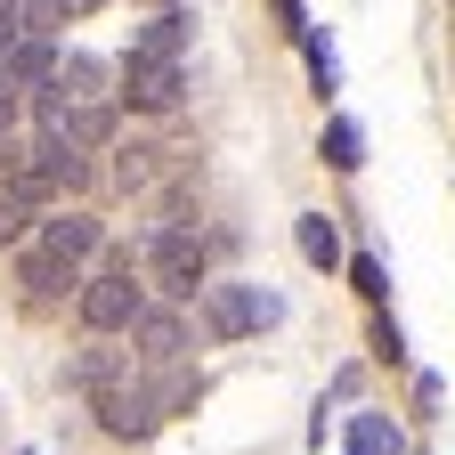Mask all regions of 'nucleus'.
Returning a JSON list of instances; mask_svg holds the SVG:
<instances>
[{"mask_svg":"<svg viewBox=\"0 0 455 455\" xmlns=\"http://www.w3.org/2000/svg\"><path fill=\"white\" fill-rule=\"evenodd\" d=\"M98 244H106V228L90 220V212H49L41 228H33V244L17 252V284H25V301H82V268L98 260Z\"/></svg>","mask_w":455,"mask_h":455,"instance_id":"f257e3e1","label":"nucleus"},{"mask_svg":"<svg viewBox=\"0 0 455 455\" xmlns=\"http://www.w3.org/2000/svg\"><path fill=\"white\" fill-rule=\"evenodd\" d=\"M147 309H155V301H147V284H139L131 252H114L98 276H82V325H90V333H131Z\"/></svg>","mask_w":455,"mask_h":455,"instance_id":"f03ea898","label":"nucleus"},{"mask_svg":"<svg viewBox=\"0 0 455 455\" xmlns=\"http://www.w3.org/2000/svg\"><path fill=\"white\" fill-rule=\"evenodd\" d=\"M147 276H155V293L163 301H196L204 284H212V260H204V236L196 228H147Z\"/></svg>","mask_w":455,"mask_h":455,"instance_id":"7ed1b4c3","label":"nucleus"},{"mask_svg":"<svg viewBox=\"0 0 455 455\" xmlns=\"http://www.w3.org/2000/svg\"><path fill=\"white\" fill-rule=\"evenodd\" d=\"M196 301H204V333L212 341H244V333H260V325L284 317V301L260 293V284H204Z\"/></svg>","mask_w":455,"mask_h":455,"instance_id":"20e7f679","label":"nucleus"},{"mask_svg":"<svg viewBox=\"0 0 455 455\" xmlns=\"http://www.w3.org/2000/svg\"><path fill=\"white\" fill-rule=\"evenodd\" d=\"M123 98L147 106V114H171L188 98V66H171V57H123Z\"/></svg>","mask_w":455,"mask_h":455,"instance_id":"39448f33","label":"nucleus"},{"mask_svg":"<svg viewBox=\"0 0 455 455\" xmlns=\"http://www.w3.org/2000/svg\"><path fill=\"white\" fill-rule=\"evenodd\" d=\"M98 407V423L114 431V439H147L163 415H155V398H147V382H123V390H106V398H90Z\"/></svg>","mask_w":455,"mask_h":455,"instance_id":"423d86ee","label":"nucleus"},{"mask_svg":"<svg viewBox=\"0 0 455 455\" xmlns=\"http://www.w3.org/2000/svg\"><path fill=\"white\" fill-rule=\"evenodd\" d=\"M106 82H114V66L106 57H57V82H49V98H66V106H106Z\"/></svg>","mask_w":455,"mask_h":455,"instance_id":"0eeeda50","label":"nucleus"},{"mask_svg":"<svg viewBox=\"0 0 455 455\" xmlns=\"http://www.w3.org/2000/svg\"><path fill=\"white\" fill-rule=\"evenodd\" d=\"M66 382H74V390H90V398L123 390V382H131V350H82V358L66 366Z\"/></svg>","mask_w":455,"mask_h":455,"instance_id":"6e6552de","label":"nucleus"},{"mask_svg":"<svg viewBox=\"0 0 455 455\" xmlns=\"http://www.w3.org/2000/svg\"><path fill=\"white\" fill-rule=\"evenodd\" d=\"M131 333H139V350H147L155 366H180V358H188V325H180V309H147Z\"/></svg>","mask_w":455,"mask_h":455,"instance_id":"1a4fd4ad","label":"nucleus"},{"mask_svg":"<svg viewBox=\"0 0 455 455\" xmlns=\"http://www.w3.org/2000/svg\"><path fill=\"white\" fill-rule=\"evenodd\" d=\"M180 49H188V17L180 9H163V17H147L131 33V57H171V66H180Z\"/></svg>","mask_w":455,"mask_h":455,"instance_id":"9d476101","label":"nucleus"},{"mask_svg":"<svg viewBox=\"0 0 455 455\" xmlns=\"http://www.w3.org/2000/svg\"><path fill=\"white\" fill-rule=\"evenodd\" d=\"M293 244H301L309 268H333V260H341V228H333L325 212H301V220H293Z\"/></svg>","mask_w":455,"mask_h":455,"instance_id":"9b49d317","label":"nucleus"},{"mask_svg":"<svg viewBox=\"0 0 455 455\" xmlns=\"http://www.w3.org/2000/svg\"><path fill=\"white\" fill-rule=\"evenodd\" d=\"M41 220H49V212H33L25 196H9V188H0V252H25Z\"/></svg>","mask_w":455,"mask_h":455,"instance_id":"f8f14e48","label":"nucleus"},{"mask_svg":"<svg viewBox=\"0 0 455 455\" xmlns=\"http://www.w3.org/2000/svg\"><path fill=\"white\" fill-rule=\"evenodd\" d=\"M325 163L333 171H358L366 163V131L358 123H325Z\"/></svg>","mask_w":455,"mask_h":455,"instance_id":"ddd939ff","label":"nucleus"},{"mask_svg":"<svg viewBox=\"0 0 455 455\" xmlns=\"http://www.w3.org/2000/svg\"><path fill=\"white\" fill-rule=\"evenodd\" d=\"M350 431H358V455H407V447H398V431H390L382 415H350Z\"/></svg>","mask_w":455,"mask_h":455,"instance_id":"4468645a","label":"nucleus"},{"mask_svg":"<svg viewBox=\"0 0 455 455\" xmlns=\"http://www.w3.org/2000/svg\"><path fill=\"white\" fill-rule=\"evenodd\" d=\"M155 155H163V147H131L123 163H114V180H123V188H147V180H155Z\"/></svg>","mask_w":455,"mask_h":455,"instance_id":"2eb2a0df","label":"nucleus"},{"mask_svg":"<svg viewBox=\"0 0 455 455\" xmlns=\"http://www.w3.org/2000/svg\"><path fill=\"white\" fill-rule=\"evenodd\" d=\"M301 49H309V82H317V98H333V82H341L333 49H325V41H301Z\"/></svg>","mask_w":455,"mask_h":455,"instance_id":"dca6fc26","label":"nucleus"},{"mask_svg":"<svg viewBox=\"0 0 455 455\" xmlns=\"http://www.w3.org/2000/svg\"><path fill=\"white\" fill-rule=\"evenodd\" d=\"M350 276H358V293H366V301H382V293H390V284H382V260H374V252H358V260H350Z\"/></svg>","mask_w":455,"mask_h":455,"instance_id":"f3484780","label":"nucleus"},{"mask_svg":"<svg viewBox=\"0 0 455 455\" xmlns=\"http://www.w3.org/2000/svg\"><path fill=\"white\" fill-rule=\"evenodd\" d=\"M17 106H25V98H17L9 82H0V147H9V131H17Z\"/></svg>","mask_w":455,"mask_h":455,"instance_id":"a211bd4d","label":"nucleus"},{"mask_svg":"<svg viewBox=\"0 0 455 455\" xmlns=\"http://www.w3.org/2000/svg\"><path fill=\"white\" fill-rule=\"evenodd\" d=\"M276 17H284V33H293V41H309V17H301V0H276Z\"/></svg>","mask_w":455,"mask_h":455,"instance_id":"6ab92c4d","label":"nucleus"}]
</instances>
